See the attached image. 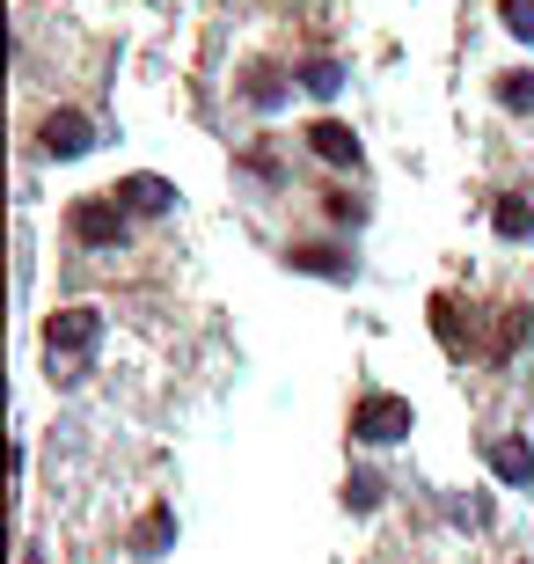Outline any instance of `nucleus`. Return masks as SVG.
Masks as SVG:
<instances>
[{
	"mask_svg": "<svg viewBox=\"0 0 534 564\" xmlns=\"http://www.w3.org/2000/svg\"><path fill=\"white\" fill-rule=\"evenodd\" d=\"M411 397H359L351 403V440H367V447H389V440L411 433Z\"/></svg>",
	"mask_w": 534,
	"mask_h": 564,
	"instance_id": "obj_1",
	"label": "nucleus"
},
{
	"mask_svg": "<svg viewBox=\"0 0 534 564\" xmlns=\"http://www.w3.org/2000/svg\"><path fill=\"white\" fill-rule=\"evenodd\" d=\"M66 228H74V242H88V250H118L124 228H132V213H124L118 198H81V206L66 213Z\"/></svg>",
	"mask_w": 534,
	"mask_h": 564,
	"instance_id": "obj_2",
	"label": "nucleus"
},
{
	"mask_svg": "<svg viewBox=\"0 0 534 564\" xmlns=\"http://www.w3.org/2000/svg\"><path fill=\"white\" fill-rule=\"evenodd\" d=\"M37 147L52 154V162H74V154H88V147H96V126H88L81 110H52V118L37 126Z\"/></svg>",
	"mask_w": 534,
	"mask_h": 564,
	"instance_id": "obj_3",
	"label": "nucleus"
},
{
	"mask_svg": "<svg viewBox=\"0 0 534 564\" xmlns=\"http://www.w3.org/2000/svg\"><path fill=\"white\" fill-rule=\"evenodd\" d=\"M96 337H103V315L96 308H59L44 323V345H52V352H88Z\"/></svg>",
	"mask_w": 534,
	"mask_h": 564,
	"instance_id": "obj_4",
	"label": "nucleus"
},
{
	"mask_svg": "<svg viewBox=\"0 0 534 564\" xmlns=\"http://www.w3.org/2000/svg\"><path fill=\"white\" fill-rule=\"evenodd\" d=\"M110 198H118L124 213H168V206H176V191H168L162 176H124Z\"/></svg>",
	"mask_w": 534,
	"mask_h": 564,
	"instance_id": "obj_5",
	"label": "nucleus"
},
{
	"mask_svg": "<svg viewBox=\"0 0 534 564\" xmlns=\"http://www.w3.org/2000/svg\"><path fill=\"white\" fill-rule=\"evenodd\" d=\"M308 147L323 154V162H337V169H359V140H351V126H337V118L308 126Z\"/></svg>",
	"mask_w": 534,
	"mask_h": 564,
	"instance_id": "obj_6",
	"label": "nucleus"
},
{
	"mask_svg": "<svg viewBox=\"0 0 534 564\" xmlns=\"http://www.w3.org/2000/svg\"><path fill=\"white\" fill-rule=\"evenodd\" d=\"M293 272H315V279H351V257L329 250V242H301V250H286Z\"/></svg>",
	"mask_w": 534,
	"mask_h": 564,
	"instance_id": "obj_7",
	"label": "nucleus"
},
{
	"mask_svg": "<svg viewBox=\"0 0 534 564\" xmlns=\"http://www.w3.org/2000/svg\"><path fill=\"white\" fill-rule=\"evenodd\" d=\"M491 469L520 491H534V447H520V440H491Z\"/></svg>",
	"mask_w": 534,
	"mask_h": 564,
	"instance_id": "obj_8",
	"label": "nucleus"
},
{
	"mask_svg": "<svg viewBox=\"0 0 534 564\" xmlns=\"http://www.w3.org/2000/svg\"><path fill=\"white\" fill-rule=\"evenodd\" d=\"M168 543H176V513H168V506H154V513L132 528V557H162Z\"/></svg>",
	"mask_w": 534,
	"mask_h": 564,
	"instance_id": "obj_9",
	"label": "nucleus"
},
{
	"mask_svg": "<svg viewBox=\"0 0 534 564\" xmlns=\"http://www.w3.org/2000/svg\"><path fill=\"white\" fill-rule=\"evenodd\" d=\"M491 228L505 235V242H534V206H527V198H498V206H491Z\"/></svg>",
	"mask_w": 534,
	"mask_h": 564,
	"instance_id": "obj_10",
	"label": "nucleus"
},
{
	"mask_svg": "<svg viewBox=\"0 0 534 564\" xmlns=\"http://www.w3.org/2000/svg\"><path fill=\"white\" fill-rule=\"evenodd\" d=\"M301 88H308V96H337V88H345V66L337 59H308L301 66Z\"/></svg>",
	"mask_w": 534,
	"mask_h": 564,
	"instance_id": "obj_11",
	"label": "nucleus"
},
{
	"mask_svg": "<svg viewBox=\"0 0 534 564\" xmlns=\"http://www.w3.org/2000/svg\"><path fill=\"white\" fill-rule=\"evenodd\" d=\"M498 104L505 110H534V74H498Z\"/></svg>",
	"mask_w": 534,
	"mask_h": 564,
	"instance_id": "obj_12",
	"label": "nucleus"
},
{
	"mask_svg": "<svg viewBox=\"0 0 534 564\" xmlns=\"http://www.w3.org/2000/svg\"><path fill=\"white\" fill-rule=\"evenodd\" d=\"M498 15H505V30H513V37L534 44V0H498Z\"/></svg>",
	"mask_w": 534,
	"mask_h": 564,
	"instance_id": "obj_13",
	"label": "nucleus"
},
{
	"mask_svg": "<svg viewBox=\"0 0 534 564\" xmlns=\"http://www.w3.org/2000/svg\"><path fill=\"white\" fill-rule=\"evenodd\" d=\"M432 330H439V345H447V352H461V323H454V301H432Z\"/></svg>",
	"mask_w": 534,
	"mask_h": 564,
	"instance_id": "obj_14",
	"label": "nucleus"
},
{
	"mask_svg": "<svg viewBox=\"0 0 534 564\" xmlns=\"http://www.w3.org/2000/svg\"><path fill=\"white\" fill-rule=\"evenodd\" d=\"M345 506L373 513V506H381V477H351V484H345Z\"/></svg>",
	"mask_w": 534,
	"mask_h": 564,
	"instance_id": "obj_15",
	"label": "nucleus"
},
{
	"mask_svg": "<svg viewBox=\"0 0 534 564\" xmlns=\"http://www.w3.org/2000/svg\"><path fill=\"white\" fill-rule=\"evenodd\" d=\"M279 96H286L279 74H249V104H257V110H279Z\"/></svg>",
	"mask_w": 534,
	"mask_h": 564,
	"instance_id": "obj_16",
	"label": "nucleus"
},
{
	"mask_svg": "<svg viewBox=\"0 0 534 564\" xmlns=\"http://www.w3.org/2000/svg\"><path fill=\"white\" fill-rule=\"evenodd\" d=\"M329 220H367V206H359L351 191H329Z\"/></svg>",
	"mask_w": 534,
	"mask_h": 564,
	"instance_id": "obj_17",
	"label": "nucleus"
}]
</instances>
